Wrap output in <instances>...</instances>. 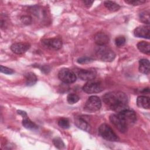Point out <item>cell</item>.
I'll return each instance as SVG.
<instances>
[{
    "label": "cell",
    "mask_w": 150,
    "mask_h": 150,
    "mask_svg": "<svg viewBox=\"0 0 150 150\" xmlns=\"http://www.w3.org/2000/svg\"><path fill=\"white\" fill-rule=\"evenodd\" d=\"M137 104L140 108L149 109L150 107L149 98L145 96H138L137 99Z\"/></svg>",
    "instance_id": "obj_14"
},
{
    "label": "cell",
    "mask_w": 150,
    "mask_h": 150,
    "mask_svg": "<svg viewBox=\"0 0 150 150\" xmlns=\"http://www.w3.org/2000/svg\"><path fill=\"white\" fill-rule=\"evenodd\" d=\"M74 122L76 125L81 129L86 131H89L90 130V125L87 122V121L81 117L76 118Z\"/></svg>",
    "instance_id": "obj_15"
},
{
    "label": "cell",
    "mask_w": 150,
    "mask_h": 150,
    "mask_svg": "<svg viewBox=\"0 0 150 150\" xmlns=\"http://www.w3.org/2000/svg\"><path fill=\"white\" fill-rule=\"evenodd\" d=\"M105 104L111 110L120 112L128 108L127 95L122 91H111L105 94L103 97Z\"/></svg>",
    "instance_id": "obj_1"
},
{
    "label": "cell",
    "mask_w": 150,
    "mask_h": 150,
    "mask_svg": "<svg viewBox=\"0 0 150 150\" xmlns=\"http://www.w3.org/2000/svg\"><path fill=\"white\" fill-rule=\"evenodd\" d=\"M83 2L85 6H86L87 8H90L92 5V4H93L94 1H90V0H86V1H83Z\"/></svg>",
    "instance_id": "obj_30"
},
{
    "label": "cell",
    "mask_w": 150,
    "mask_h": 150,
    "mask_svg": "<svg viewBox=\"0 0 150 150\" xmlns=\"http://www.w3.org/2000/svg\"><path fill=\"white\" fill-rule=\"evenodd\" d=\"M59 79L65 83H73L76 80L75 73L67 68L62 69L58 73Z\"/></svg>",
    "instance_id": "obj_7"
},
{
    "label": "cell",
    "mask_w": 150,
    "mask_h": 150,
    "mask_svg": "<svg viewBox=\"0 0 150 150\" xmlns=\"http://www.w3.org/2000/svg\"><path fill=\"white\" fill-rule=\"evenodd\" d=\"M104 6L110 11L111 12H115L120 9V6L113 1H105L104 2Z\"/></svg>",
    "instance_id": "obj_20"
},
{
    "label": "cell",
    "mask_w": 150,
    "mask_h": 150,
    "mask_svg": "<svg viewBox=\"0 0 150 150\" xmlns=\"http://www.w3.org/2000/svg\"><path fill=\"white\" fill-rule=\"evenodd\" d=\"M80 100L79 97L74 93H70L67 97V101L70 104H73L76 103Z\"/></svg>",
    "instance_id": "obj_22"
},
{
    "label": "cell",
    "mask_w": 150,
    "mask_h": 150,
    "mask_svg": "<svg viewBox=\"0 0 150 150\" xmlns=\"http://www.w3.org/2000/svg\"><path fill=\"white\" fill-rule=\"evenodd\" d=\"M22 125L25 128H26L28 129L35 130V129H38V126L36 125V124L34 123L33 121H32L28 117V116L23 117Z\"/></svg>",
    "instance_id": "obj_19"
},
{
    "label": "cell",
    "mask_w": 150,
    "mask_h": 150,
    "mask_svg": "<svg viewBox=\"0 0 150 150\" xmlns=\"http://www.w3.org/2000/svg\"><path fill=\"white\" fill-rule=\"evenodd\" d=\"M134 35L137 38L149 39L150 38V27L149 25L139 26L134 30Z\"/></svg>",
    "instance_id": "obj_10"
},
{
    "label": "cell",
    "mask_w": 150,
    "mask_h": 150,
    "mask_svg": "<svg viewBox=\"0 0 150 150\" xmlns=\"http://www.w3.org/2000/svg\"><path fill=\"white\" fill-rule=\"evenodd\" d=\"M98 134L103 138L108 141H117L119 139L115 133L107 124H103L100 126Z\"/></svg>",
    "instance_id": "obj_3"
},
{
    "label": "cell",
    "mask_w": 150,
    "mask_h": 150,
    "mask_svg": "<svg viewBox=\"0 0 150 150\" xmlns=\"http://www.w3.org/2000/svg\"><path fill=\"white\" fill-rule=\"evenodd\" d=\"M59 126L63 129H67L70 127L69 121L67 118H61L58 121Z\"/></svg>",
    "instance_id": "obj_24"
},
{
    "label": "cell",
    "mask_w": 150,
    "mask_h": 150,
    "mask_svg": "<svg viewBox=\"0 0 150 150\" xmlns=\"http://www.w3.org/2000/svg\"><path fill=\"white\" fill-rule=\"evenodd\" d=\"M0 70H1V72L3 73L4 74H11L14 73L13 70H12L10 68H8L7 67H5L2 65L0 66Z\"/></svg>",
    "instance_id": "obj_28"
},
{
    "label": "cell",
    "mask_w": 150,
    "mask_h": 150,
    "mask_svg": "<svg viewBox=\"0 0 150 150\" xmlns=\"http://www.w3.org/2000/svg\"><path fill=\"white\" fill-rule=\"evenodd\" d=\"M94 59L90 57H87V56H84V57H81L77 59V62L79 64H87L91 63L93 62Z\"/></svg>",
    "instance_id": "obj_25"
},
{
    "label": "cell",
    "mask_w": 150,
    "mask_h": 150,
    "mask_svg": "<svg viewBox=\"0 0 150 150\" xmlns=\"http://www.w3.org/2000/svg\"><path fill=\"white\" fill-rule=\"evenodd\" d=\"M126 42L125 38L124 36H118L115 39V44L118 47L122 46Z\"/></svg>",
    "instance_id": "obj_26"
},
{
    "label": "cell",
    "mask_w": 150,
    "mask_h": 150,
    "mask_svg": "<svg viewBox=\"0 0 150 150\" xmlns=\"http://www.w3.org/2000/svg\"><path fill=\"white\" fill-rule=\"evenodd\" d=\"M149 62L145 59H141L139 61V70L141 73L148 74L149 73Z\"/></svg>",
    "instance_id": "obj_16"
},
{
    "label": "cell",
    "mask_w": 150,
    "mask_h": 150,
    "mask_svg": "<svg viewBox=\"0 0 150 150\" xmlns=\"http://www.w3.org/2000/svg\"><path fill=\"white\" fill-rule=\"evenodd\" d=\"M96 54L98 59L104 62H112L115 57V54L106 46H98L96 49Z\"/></svg>",
    "instance_id": "obj_2"
},
{
    "label": "cell",
    "mask_w": 150,
    "mask_h": 150,
    "mask_svg": "<svg viewBox=\"0 0 150 150\" xmlns=\"http://www.w3.org/2000/svg\"><path fill=\"white\" fill-rule=\"evenodd\" d=\"M139 19L142 22L149 25L150 23L149 12L148 11H144L141 12L139 14Z\"/></svg>",
    "instance_id": "obj_21"
},
{
    "label": "cell",
    "mask_w": 150,
    "mask_h": 150,
    "mask_svg": "<svg viewBox=\"0 0 150 150\" xmlns=\"http://www.w3.org/2000/svg\"><path fill=\"white\" fill-rule=\"evenodd\" d=\"M42 43L47 48L54 50L60 49L62 46V41L59 38L45 39L42 40Z\"/></svg>",
    "instance_id": "obj_9"
},
{
    "label": "cell",
    "mask_w": 150,
    "mask_h": 150,
    "mask_svg": "<svg viewBox=\"0 0 150 150\" xmlns=\"http://www.w3.org/2000/svg\"><path fill=\"white\" fill-rule=\"evenodd\" d=\"M53 143L54 146L58 149H64L65 148V145L63 141L59 137L54 138L53 139Z\"/></svg>",
    "instance_id": "obj_23"
},
{
    "label": "cell",
    "mask_w": 150,
    "mask_h": 150,
    "mask_svg": "<svg viewBox=\"0 0 150 150\" xmlns=\"http://www.w3.org/2000/svg\"><path fill=\"white\" fill-rule=\"evenodd\" d=\"M137 48L138 49V50L141 52H142L144 54H149V53H150V44L149 42H147L145 41H141L137 43Z\"/></svg>",
    "instance_id": "obj_17"
},
{
    "label": "cell",
    "mask_w": 150,
    "mask_h": 150,
    "mask_svg": "<svg viewBox=\"0 0 150 150\" xmlns=\"http://www.w3.org/2000/svg\"><path fill=\"white\" fill-rule=\"evenodd\" d=\"M21 20L22 22L25 25H29L32 23V18L29 16L25 15L21 17Z\"/></svg>",
    "instance_id": "obj_29"
},
{
    "label": "cell",
    "mask_w": 150,
    "mask_h": 150,
    "mask_svg": "<svg viewBox=\"0 0 150 150\" xmlns=\"http://www.w3.org/2000/svg\"><path fill=\"white\" fill-rule=\"evenodd\" d=\"M103 90L102 84L100 82L95 81L94 79L88 81L83 87V90L88 94L98 93Z\"/></svg>",
    "instance_id": "obj_6"
},
{
    "label": "cell",
    "mask_w": 150,
    "mask_h": 150,
    "mask_svg": "<svg viewBox=\"0 0 150 150\" xmlns=\"http://www.w3.org/2000/svg\"><path fill=\"white\" fill-rule=\"evenodd\" d=\"M101 107V101L100 98L96 96H90L87 100L84 109L90 112L98 111Z\"/></svg>",
    "instance_id": "obj_4"
},
{
    "label": "cell",
    "mask_w": 150,
    "mask_h": 150,
    "mask_svg": "<svg viewBox=\"0 0 150 150\" xmlns=\"http://www.w3.org/2000/svg\"><path fill=\"white\" fill-rule=\"evenodd\" d=\"M94 40L98 46H105L110 41L108 36L103 32H97L94 35Z\"/></svg>",
    "instance_id": "obj_13"
},
{
    "label": "cell",
    "mask_w": 150,
    "mask_h": 150,
    "mask_svg": "<svg viewBox=\"0 0 150 150\" xmlns=\"http://www.w3.org/2000/svg\"><path fill=\"white\" fill-rule=\"evenodd\" d=\"M96 74V71L94 69L80 70L78 72V76L82 80L89 81L94 79Z\"/></svg>",
    "instance_id": "obj_12"
},
{
    "label": "cell",
    "mask_w": 150,
    "mask_h": 150,
    "mask_svg": "<svg viewBox=\"0 0 150 150\" xmlns=\"http://www.w3.org/2000/svg\"><path fill=\"white\" fill-rule=\"evenodd\" d=\"M29 48L30 45L28 43H15L11 46V50L17 54H23Z\"/></svg>",
    "instance_id": "obj_11"
},
{
    "label": "cell",
    "mask_w": 150,
    "mask_h": 150,
    "mask_svg": "<svg viewBox=\"0 0 150 150\" xmlns=\"http://www.w3.org/2000/svg\"><path fill=\"white\" fill-rule=\"evenodd\" d=\"M25 79H26V84L28 86H32L34 84H36L38 79L36 76V75L32 73V72H29L27 73L25 75Z\"/></svg>",
    "instance_id": "obj_18"
},
{
    "label": "cell",
    "mask_w": 150,
    "mask_h": 150,
    "mask_svg": "<svg viewBox=\"0 0 150 150\" xmlns=\"http://www.w3.org/2000/svg\"><path fill=\"white\" fill-rule=\"evenodd\" d=\"M118 114L122 118L128 125L134 124L137 120V117L135 112L128 108L125 109L118 112Z\"/></svg>",
    "instance_id": "obj_8"
},
{
    "label": "cell",
    "mask_w": 150,
    "mask_h": 150,
    "mask_svg": "<svg viewBox=\"0 0 150 150\" xmlns=\"http://www.w3.org/2000/svg\"><path fill=\"white\" fill-rule=\"evenodd\" d=\"M110 120L121 132L125 133L127 131L128 125L118 113L111 114L110 116Z\"/></svg>",
    "instance_id": "obj_5"
},
{
    "label": "cell",
    "mask_w": 150,
    "mask_h": 150,
    "mask_svg": "<svg viewBox=\"0 0 150 150\" xmlns=\"http://www.w3.org/2000/svg\"><path fill=\"white\" fill-rule=\"evenodd\" d=\"M125 2L128 4H130L134 6L142 5L146 2L145 1H142V0H127V1H125Z\"/></svg>",
    "instance_id": "obj_27"
}]
</instances>
